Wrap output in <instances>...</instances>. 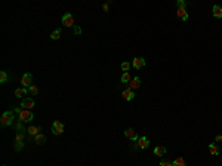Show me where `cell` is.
Listing matches in <instances>:
<instances>
[{
	"label": "cell",
	"instance_id": "obj_1",
	"mask_svg": "<svg viewBox=\"0 0 222 166\" xmlns=\"http://www.w3.org/2000/svg\"><path fill=\"white\" fill-rule=\"evenodd\" d=\"M13 111L19 116V120H22V122H31V120L34 119V114H33V111H31V110L15 107V108H13Z\"/></svg>",
	"mask_w": 222,
	"mask_h": 166
},
{
	"label": "cell",
	"instance_id": "obj_2",
	"mask_svg": "<svg viewBox=\"0 0 222 166\" xmlns=\"http://www.w3.org/2000/svg\"><path fill=\"white\" fill-rule=\"evenodd\" d=\"M13 113L15 111H4L3 114H1V117H0V125L1 126H10V125H13Z\"/></svg>",
	"mask_w": 222,
	"mask_h": 166
},
{
	"label": "cell",
	"instance_id": "obj_3",
	"mask_svg": "<svg viewBox=\"0 0 222 166\" xmlns=\"http://www.w3.org/2000/svg\"><path fill=\"white\" fill-rule=\"evenodd\" d=\"M52 132H53L55 135H61V134L64 132V125H62L59 120H55V122L52 123Z\"/></svg>",
	"mask_w": 222,
	"mask_h": 166
},
{
	"label": "cell",
	"instance_id": "obj_4",
	"mask_svg": "<svg viewBox=\"0 0 222 166\" xmlns=\"http://www.w3.org/2000/svg\"><path fill=\"white\" fill-rule=\"evenodd\" d=\"M62 24L65 27H74V17L71 14H64L62 17Z\"/></svg>",
	"mask_w": 222,
	"mask_h": 166
},
{
	"label": "cell",
	"instance_id": "obj_5",
	"mask_svg": "<svg viewBox=\"0 0 222 166\" xmlns=\"http://www.w3.org/2000/svg\"><path fill=\"white\" fill-rule=\"evenodd\" d=\"M22 86L24 88H30L31 85H33V74H30V73H25L24 76H22Z\"/></svg>",
	"mask_w": 222,
	"mask_h": 166
},
{
	"label": "cell",
	"instance_id": "obj_6",
	"mask_svg": "<svg viewBox=\"0 0 222 166\" xmlns=\"http://www.w3.org/2000/svg\"><path fill=\"white\" fill-rule=\"evenodd\" d=\"M124 137H126V138H129V140H132V141H138V140H139V137H138L136 131H133V129H130V128L124 131Z\"/></svg>",
	"mask_w": 222,
	"mask_h": 166
},
{
	"label": "cell",
	"instance_id": "obj_7",
	"mask_svg": "<svg viewBox=\"0 0 222 166\" xmlns=\"http://www.w3.org/2000/svg\"><path fill=\"white\" fill-rule=\"evenodd\" d=\"M34 101L31 99V98H24L22 101H21V107L22 108H27V110H33L34 108Z\"/></svg>",
	"mask_w": 222,
	"mask_h": 166
},
{
	"label": "cell",
	"instance_id": "obj_8",
	"mask_svg": "<svg viewBox=\"0 0 222 166\" xmlns=\"http://www.w3.org/2000/svg\"><path fill=\"white\" fill-rule=\"evenodd\" d=\"M122 95H123V99H126V101H132V99L135 98V92H133V89H130L129 86L124 89Z\"/></svg>",
	"mask_w": 222,
	"mask_h": 166
},
{
	"label": "cell",
	"instance_id": "obj_9",
	"mask_svg": "<svg viewBox=\"0 0 222 166\" xmlns=\"http://www.w3.org/2000/svg\"><path fill=\"white\" fill-rule=\"evenodd\" d=\"M132 65H133L136 70H139V68H142V67L145 65V59H144V58H133Z\"/></svg>",
	"mask_w": 222,
	"mask_h": 166
},
{
	"label": "cell",
	"instance_id": "obj_10",
	"mask_svg": "<svg viewBox=\"0 0 222 166\" xmlns=\"http://www.w3.org/2000/svg\"><path fill=\"white\" fill-rule=\"evenodd\" d=\"M40 131H42L40 126H30V128L27 129V132H28L30 137H37V135L40 134Z\"/></svg>",
	"mask_w": 222,
	"mask_h": 166
},
{
	"label": "cell",
	"instance_id": "obj_11",
	"mask_svg": "<svg viewBox=\"0 0 222 166\" xmlns=\"http://www.w3.org/2000/svg\"><path fill=\"white\" fill-rule=\"evenodd\" d=\"M148 145H149V140H148L147 137H141V138L138 140V147H139V148L145 150Z\"/></svg>",
	"mask_w": 222,
	"mask_h": 166
},
{
	"label": "cell",
	"instance_id": "obj_12",
	"mask_svg": "<svg viewBox=\"0 0 222 166\" xmlns=\"http://www.w3.org/2000/svg\"><path fill=\"white\" fill-rule=\"evenodd\" d=\"M27 92H28V89H27V88H18V89L15 91V96H16V98L24 99V98H27Z\"/></svg>",
	"mask_w": 222,
	"mask_h": 166
},
{
	"label": "cell",
	"instance_id": "obj_13",
	"mask_svg": "<svg viewBox=\"0 0 222 166\" xmlns=\"http://www.w3.org/2000/svg\"><path fill=\"white\" fill-rule=\"evenodd\" d=\"M139 86H141V80H139V77H133L132 82L129 83V88H130V89H138Z\"/></svg>",
	"mask_w": 222,
	"mask_h": 166
},
{
	"label": "cell",
	"instance_id": "obj_14",
	"mask_svg": "<svg viewBox=\"0 0 222 166\" xmlns=\"http://www.w3.org/2000/svg\"><path fill=\"white\" fill-rule=\"evenodd\" d=\"M212 12H213V17L215 18H222V8L219 5H215L213 9H212Z\"/></svg>",
	"mask_w": 222,
	"mask_h": 166
},
{
	"label": "cell",
	"instance_id": "obj_15",
	"mask_svg": "<svg viewBox=\"0 0 222 166\" xmlns=\"http://www.w3.org/2000/svg\"><path fill=\"white\" fill-rule=\"evenodd\" d=\"M176 14H178V17L182 20V21H187L188 20V14H187V9H178L176 11Z\"/></svg>",
	"mask_w": 222,
	"mask_h": 166
},
{
	"label": "cell",
	"instance_id": "obj_16",
	"mask_svg": "<svg viewBox=\"0 0 222 166\" xmlns=\"http://www.w3.org/2000/svg\"><path fill=\"white\" fill-rule=\"evenodd\" d=\"M172 166H187V162L184 157H176L172 162Z\"/></svg>",
	"mask_w": 222,
	"mask_h": 166
},
{
	"label": "cell",
	"instance_id": "obj_17",
	"mask_svg": "<svg viewBox=\"0 0 222 166\" xmlns=\"http://www.w3.org/2000/svg\"><path fill=\"white\" fill-rule=\"evenodd\" d=\"M46 141V137L43 135V134H39L37 137H34V142L37 144V145H42V144H45Z\"/></svg>",
	"mask_w": 222,
	"mask_h": 166
},
{
	"label": "cell",
	"instance_id": "obj_18",
	"mask_svg": "<svg viewBox=\"0 0 222 166\" xmlns=\"http://www.w3.org/2000/svg\"><path fill=\"white\" fill-rule=\"evenodd\" d=\"M209 151H210V154H213V156H218L219 154V148L216 147V144H209Z\"/></svg>",
	"mask_w": 222,
	"mask_h": 166
},
{
	"label": "cell",
	"instance_id": "obj_19",
	"mask_svg": "<svg viewBox=\"0 0 222 166\" xmlns=\"http://www.w3.org/2000/svg\"><path fill=\"white\" fill-rule=\"evenodd\" d=\"M164 153H166V148H164V147H161V145H158V147H155V148H154V154H155V156H158V157H161Z\"/></svg>",
	"mask_w": 222,
	"mask_h": 166
},
{
	"label": "cell",
	"instance_id": "obj_20",
	"mask_svg": "<svg viewBox=\"0 0 222 166\" xmlns=\"http://www.w3.org/2000/svg\"><path fill=\"white\" fill-rule=\"evenodd\" d=\"M120 80H122V83H126V85H127V83H130V82H132V77H130V74H129V73H123V74H122V77H120Z\"/></svg>",
	"mask_w": 222,
	"mask_h": 166
},
{
	"label": "cell",
	"instance_id": "obj_21",
	"mask_svg": "<svg viewBox=\"0 0 222 166\" xmlns=\"http://www.w3.org/2000/svg\"><path fill=\"white\" fill-rule=\"evenodd\" d=\"M61 37V30L59 28H56V30H53L52 33H50V39L52 40H58Z\"/></svg>",
	"mask_w": 222,
	"mask_h": 166
},
{
	"label": "cell",
	"instance_id": "obj_22",
	"mask_svg": "<svg viewBox=\"0 0 222 166\" xmlns=\"http://www.w3.org/2000/svg\"><path fill=\"white\" fill-rule=\"evenodd\" d=\"M24 122L22 120H18L16 123H15V129H16V132H24L25 129H24V125H22Z\"/></svg>",
	"mask_w": 222,
	"mask_h": 166
},
{
	"label": "cell",
	"instance_id": "obj_23",
	"mask_svg": "<svg viewBox=\"0 0 222 166\" xmlns=\"http://www.w3.org/2000/svg\"><path fill=\"white\" fill-rule=\"evenodd\" d=\"M6 82H7V73L0 71V83H6Z\"/></svg>",
	"mask_w": 222,
	"mask_h": 166
},
{
	"label": "cell",
	"instance_id": "obj_24",
	"mask_svg": "<svg viewBox=\"0 0 222 166\" xmlns=\"http://www.w3.org/2000/svg\"><path fill=\"white\" fill-rule=\"evenodd\" d=\"M122 70H123L124 73H129V70H130V64H129V62H122Z\"/></svg>",
	"mask_w": 222,
	"mask_h": 166
},
{
	"label": "cell",
	"instance_id": "obj_25",
	"mask_svg": "<svg viewBox=\"0 0 222 166\" xmlns=\"http://www.w3.org/2000/svg\"><path fill=\"white\" fill-rule=\"evenodd\" d=\"M16 141L24 142V132H16Z\"/></svg>",
	"mask_w": 222,
	"mask_h": 166
},
{
	"label": "cell",
	"instance_id": "obj_26",
	"mask_svg": "<svg viewBox=\"0 0 222 166\" xmlns=\"http://www.w3.org/2000/svg\"><path fill=\"white\" fill-rule=\"evenodd\" d=\"M28 91H30V92H31V94H37V92H39V88H37V86H36V85H31V86H30V88H28Z\"/></svg>",
	"mask_w": 222,
	"mask_h": 166
},
{
	"label": "cell",
	"instance_id": "obj_27",
	"mask_svg": "<svg viewBox=\"0 0 222 166\" xmlns=\"http://www.w3.org/2000/svg\"><path fill=\"white\" fill-rule=\"evenodd\" d=\"M22 148H24V142H15V150H16V151H21V150H22Z\"/></svg>",
	"mask_w": 222,
	"mask_h": 166
},
{
	"label": "cell",
	"instance_id": "obj_28",
	"mask_svg": "<svg viewBox=\"0 0 222 166\" xmlns=\"http://www.w3.org/2000/svg\"><path fill=\"white\" fill-rule=\"evenodd\" d=\"M176 5H178V9H185V6H187L184 0H178V2H176Z\"/></svg>",
	"mask_w": 222,
	"mask_h": 166
},
{
	"label": "cell",
	"instance_id": "obj_29",
	"mask_svg": "<svg viewBox=\"0 0 222 166\" xmlns=\"http://www.w3.org/2000/svg\"><path fill=\"white\" fill-rule=\"evenodd\" d=\"M73 31H74V34H75V36L81 34V28H80L78 25H74V27H73Z\"/></svg>",
	"mask_w": 222,
	"mask_h": 166
},
{
	"label": "cell",
	"instance_id": "obj_30",
	"mask_svg": "<svg viewBox=\"0 0 222 166\" xmlns=\"http://www.w3.org/2000/svg\"><path fill=\"white\" fill-rule=\"evenodd\" d=\"M160 166H172V162H169V160H161V162H160Z\"/></svg>",
	"mask_w": 222,
	"mask_h": 166
},
{
	"label": "cell",
	"instance_id": "obj_31",
	"mask_svg": "<svg viewBox=\"0 0 222 166\" xmlns=\"http://www.w3.org/2000/svg\"><path fill=\"white\" fill-rule=\"evenodd\" d=\"M215 141H216V142H221L222 141V135H216V137H215Z\"/></svg>",
	"mask_w": 222,
	"mask_h": 166
},
{
	"label": "cell",
	"instance_id": "obj_32",
	"mask_svg": "<svg viewBox=\"0 0 222 166\" xmlns=\"http://www.w3.org/2000/svg\"><path fill=\"white\" fill-rule=\"evenodd\" d=\"M102 9H104V11H105V12H107V11H108V5H107V3H105V5H104V6H102Z\"/></svg>",
	"mask_w": 222,
	"mask_h": 166
},
{
	"label": "cell",
	"instance_id": "obj_33",
	"mask_svg": "<svg viewBox=\"0 0 222 166\" xmlns=\"http://www.w3.org/2000/svg\"><path fill=\"white\" fill-rule=\"evenodd\" d=\"M3 166H6V165H3Z\"/></svg>",
	"mask_w": 222,
	"mask_h": 166
}]
</instances>
